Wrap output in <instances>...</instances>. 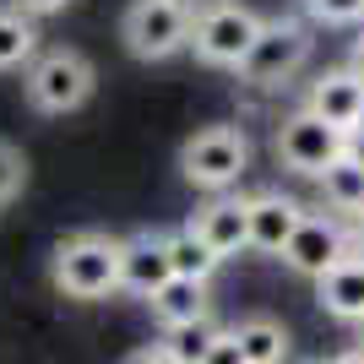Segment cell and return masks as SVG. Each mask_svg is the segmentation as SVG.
Returning a JSON list of instances; mask_svg holds the SVG:
<instances>
[{"label":"cell","mask_w":364,"mask_h":364,"mask_svg":"<svg viewBox=\"0 0 364 364\" xmlns=\"http://www.w3.org/2000/svg\"><path fill=\"white\" fill-rule=\"evenodd\" d=\"M49 277L65 299H109L120 289V240H109L98 228H82V234H65L55 245V261H49Z\"/></svg>","instance_id":"cell-1"},{"label":"cell","mask_w":364,"mask_h":364,"mask_svg":"<svg viewBox=\"0 0 364 364\" xmlns=\"http://www.w3.org/2000/svg\"><path fill=\"white\" fill-rule=\"evenodd\" d=\"M22 87H28V104L38 114H76L98 87V71H92V60L82 49L60 44V49H44L38 60H28Z\"/></svg>","instance_id":"cell-2"},{"label":"cell","mask_w":364,"mask_h":364,"mask_svg":"<svg viewBox=\"0 0 364 364\" xmlns=\"http://www.w3.org/2000/svg\"><path fill=\"white\" fill-rule=\"evenodd\" d=\"M261 16L245 6V0H213V6H201L191 11V38L185 49H196L201 65H218V71H234L245 60V49L256 38Z\"/></svg>","instance_id":"cell-3"},{"label":"cell","mask_w":364,"mask_h":364,"mask_svg":"<svg viewBox=\"0 0 364 364\" xmlns=\"http://www.w3.org/2000/svg\"><path fill=\"white\" fill-rule=\"evenodd\" d=\"M120 38L136 60H168L191 38V0H131L120 16Z\"/></svg>","instance_id":"cell-4"},{"label":"cell","mask_w":364,"mask_h":364,"mask_svg":"<svg viewBox=\"0 0 364 364\" xmlns=\"http://www.w3.org/2000/svg\"><path fill=\"white\" fill-rule=\"evenodd\" d=\"M245 168H250V141L234 125H201L180 147V174L196 191H228Z\"/></svg>","instance_id":"cell-5"},{"label":"cell","mask_w":364,"mask_h":364,"mask_svg":"<svg viewBox=\"0 0 364 364\" xmlns=\"http://www.w3.org/2000/svg\"><path fill=\"white\" fill-rule=\"evenodd\" d=\"M310 60V33L304 22H289V16H272V22H261L250 49H245V60L234 71L250 82V87H283L299 65Z\"/></svg>","instance_id":"cell-6"},{"label":"cell","mask_w":364,"mask_h":364,"mask_svg":"<svg viewBox=\"0 0 364 364\" xmlns=\"http://www.w3.org/2000/svg\"><path fill=\"white\" fill-rule=\"evenodd\" d=\"M283 267L289 272H299V277H321L332 261H343V256H353V240H348V228L337 223V218H326V213H304L299 223H294V234L283 240Z\"/></svg>","instance_id":"cell-7"},{"label":"cell","mask_w":364,"mask_h":364,"mask_svg":"<svg viewBox=\"0 0 364 364\" xmlns=\"http://www.w3.org/2000/svg\"><path fill=\"white\" fill-rule=\"evenodd\" d=\"M337 152H343V131L326 125L321 114H310V109H299L277 125V158H283V168H294L304 180H316Z\"/></svg>","instance_id":"cell-8"},{"label":"cell","mask_w":364,"mask_h":364,"mask_svg":"<svg viewBox=\"0 0 364 364\" xmlns=\"http://www.w3.org/2000/svg\"><path fill=\"white\" fill-rule=\"evenodd\" d=\"M304 109H310V114H321L326 125H337V131L348 136L353 125L364 120V76L353 71V65H343V71H321L316 82H310Z\"/></svg>","instance_id":"cell-9"},{"label":"cell","mask_w":364,"mask_h":364,"mask_svg":"<svg viewBox=\"0 0 364 364\" xmlns=\"http://www.w3.org/2000/svg\"><path fill=\"white\" fill-rule=\"evenodd\" d=\"M299 218H304V207L294 196H283V191L245 196V250H267V256H277Z\"/></svg>","instance_id":"cell-10"},{"label":"cell","mask_w":364,"mask_h":364,"mask_svg":"<svg viewBox=\"0 0 364 364\" xmlns=\"http://www.w3.org/2000/svg\"><path fill=\"white\" fill-rule=\"evenodd\" d=\"M310 283H316V304L326 316H337V321H359L364 316V261H359V250L343 256V261H332V267L321 277H310Z\"/></svg>","instance_id":"cell-11"},{"label":"cell","mask_w":364,"mask_h":364,"mask_svg":"<svg viewBox=\"0 0 364 364\" xmlns=\"http://www.w3.org/2000/svg\"><path fill=\"white\" fill-rule=\"evenodd\" d=\"M191 228L201 234V245H207L218 261L240 256L245 250V196H223V191H218V196L191 218Z\"/></svg>","instance_id":"cell-12"},{"label":"cell","mask_w":364,"mask_h":364,"mask_svg":"<svg viewBox=\"0 0 364 364\" xmlns=\"http://www.w3.org/2000/svg\"><path fill=\"white\" fill-rule=\"evenodd\" d=\"M168 277V256H164V234H152V228H141V234H131V240H120V289L141 294L147 299L158 283Z\"/></svg>","instance_id":"cell-13"},{"label":"cell","mask_w":364,"mask_h":364,"mask_svg":"<svg viewBox=\"0 0 364 364\" xmlns=\"http://www.w3.org/2000/svg\"><path fill=\"white\" fill-rule=\"evenodd\" d=\"M223 332L213 321V310L196 321H180V326H164V343L147 353H136V359H168V364H207V353H213V337Z\"/></svg>","instance_id":"cell-14"},{"label":"cell","mask_w":364,"mask_h":364,"mask_svg":"<svg viewBox=\"0 0 364 364\" xmlns=\"http://www.w3.org/2000/svg\"><path fill=\"white\" fill-rule=\"evenodd\" d=\"M228 337H234V353H240V364H283V359L294 353L289 326H283V321H272V316H250V321H240Z\"/></svg>","instance_id":"cell-15"},{"label":"cell","mask_w":364,"mask_h":364,"mask_svg":"<svg viewBox=\"0 0 364 364\" xmlns=\"http://www.w3.org/2000/svg\"><path fill=\"white\" fill-rule=\"evenodd\" d=\"M152 316H158V326H180V321H196L207 316V277H180L168 272L158 289L147 294Z\"/></svg>","instance_id":"cell-16"},{"label":"cell","mask_w":364,"mask_h":364,"mask_svg":"<svg viewBox=\"0 0 364 364\" xmlns=\"http://www.w3.org/2000/svg\"><path fill=\"white\" fill-rule=\"evenodd\" d=\"M38 16H28L22 6H0V71H16L38 55Z\"/></svg>","instance_id":"cell-17"},{"label":"cell","mask_w":364,"mask_h":364,"mask_svg":"<svg viewBox=\"0 0 364 364\" xmlns=\"http://www.w3.org/2000/svg\"><path fill=\"white\" fill-rule=\"evenodd\" d=\"M316 180L326 191V207H337V213H359L364 207V164H353L348 152H337Z\"/></svg>","instance_id":"cell-18"},{"label":"cell","mask_w":364,"mask_h":364,"mask_svg":"<svg viewBox=\"0 0 364 364\" xmlns=\"http://www.w3.org/2000/svg\"><path fill=\"white\" fill-rule=\"evenodd\" d=\"M164 256H168V272H180V277H213L218 272V256L201 245V234L191 223L164 234Z\"/></svg>","instance_id":"cell-19"},{"label":"cell","mask_w":364,"mask_h":364,"mask_svg":"<svg viewBox=\"0 0 364 364\" xmlns=\"http://www.w3.org/2000/svg\"><path fill=\"white\" fill-rule=\"evenodd\" d=\"M22 185H28V164H22V152L11 141H0V207H11L22 196Z\"/></svg>","instance_id":"cell-20"},{"label":"cell","mask_w":364,"mask_h":364,"mask_svg":"<svg viewBox=\"0 0 364 364\" xmlns=\"http://www.w3.org/2000/svg\"><path fill=\"white\" fill-rule=\"evenodd\" d=\"M304 6H310V16L326 22V28H353V22H364V0H304Z\"/></svg>","instance_id":"cell-21"},{"label":"cell","mask_w":364,"mask_h":364,"mask_svg":"<svg viewBox=\"0 0 364 364\" xmlns=\"http://www.w3.org/2000/svg\"><path fill=\"white\" fill-rule=\"evenodd\" d=\"M11 6H22L28 16H55V11H65L71 0H11Z\"/></svg>","instance_id":"cell-22"},{"label":"cell","mask_w":364,"mask_h":364,"mask_svg":"<svg viewBox=\"0 0 364 364\" xmlns=\"http://www.w3.org/2000/svg\"><path fill=\"white\" fill-rule=\"evenodd\" d=\"M343 152H348L353 164H364V120H359V125H353L348 136H343Z\"/></svg>","instance_id":"cell-23"},{"label":"cell","mask_w":364,"mask_h":364,"mask_svg":"<svg viewBox=\"0 0 364 364\" xmlns=\"http://www.w3.org/2000/svg\"><path fill=\"white\" fill-rule=\"evenodd\" d=\"M348 240H353V250H364V207H359V213H348Z\"/></svg>","instance_id":"cell-24"},{"label":"cell","mask_w":364,"mask_h":364,"mask_svg":"<svg viewBox=\"0 0 364 364\" xmlns=\"http://www.w3.org/2000/svg\"><path fill=\"white\" fill-rule=\"evenodd\" d=\"M348 65H353V71L364 76V33H359V44H353V60H348Z\"/></svg>","instance_id":"cell-25"},{"label":"cell","mask_w":364,"mask_h":364,"mask_svg":"<svg viewBox=\"0 0 364 364\" xmlns=\"http://www.w3.org/2000/svg\"><path fill=\"white\" fill-rule=\"evenodd\" d=\"M353 326H359V348H353V353H348V359H364V316H359V321H353Z\"/></svg>","instance_id":"cell-26"},{"label":"cell","mask_w":364,"mask_h":364,"mask_svg":"<svg viewBox=\"0 0 364 364\" xmlns=\"http://www.w3.org/2000/svg\"><path fill=\"white\" fill-rule=\"evenodd\" d=\"M359 261H364V250H359Z\"/></svg>","instance_id":"cell-27"}]
</instances>
